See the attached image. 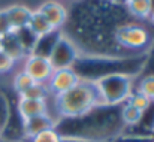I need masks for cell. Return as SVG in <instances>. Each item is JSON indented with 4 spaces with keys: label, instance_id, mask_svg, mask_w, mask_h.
I'll return each instance as SVG.
<instances>
[{
    "label": "cell",
    "instance_id": "6da1fadb",
    "mask_svg": "<svg viewBox=\"0 0 154 142\" xmlns=\"http://www.w3.org/2000/svg\"><path fill=\"white\" fill-rule=\"evenodd\" d=\"M52 102L58 118H79L102 106L96 82L88 78H81L73 88L52 97Z\"/></svg>",
    "mask_w": 154,
    "mask_h": 142
},
{
    "label": "cell",
    "instance_id": "7a4b0ae2",
    "mask_svg": "<svg viewBox=\"0 0 154 142\" xmlns=\"http://www.w3.org/2000/svg\"><path fill=\"white\" fill-rule=\"evenodd\" d=\"M133 76L123 72L105 73L96 78V87L99 91L102 106L123 105L133 91Z\"/></svg>",
    "mask_w": 154,
    "mask_h": 142
},
{
    "label": "cell",
    "instance_id": "3957f363",
    "mask_svg": "<svg viewBox=\"0 0 154 142\" xmlns=\"http://www.w3.org/2000/svg\"><path fill=\"white\" fill-rule=\"evenodd\" d=\"M115 42L130 51H142L151 42L150 30L138 23L123 24L115 29Z\"/></svg>",
    "mask_w": 154,
    "mask_h": 142
},
{
    "label": "cell",
    "instance_id": "277c9868",
    "mask_svg": "<svg viewBox=\"0 0 154 142\" xmlns=\"http://www.w3.org/2000/svg\"><path fill=\"white\" fill-rule=\"evenodd\" d=\"M48 60L52 69H63V67H73L75 63L79 60V49L76 44L70 41L64 33H60L48 54Z\"/></svg>",
    "mask_w": 154,
    "mask_h": 142
},
{
    "label": "cell",
    "instance_id": "5b68a950",
    "mask_svg": "<svg viewBox=\"0 0 154 142\" xmlns=\"http://www.w3.org/2000/svg\"><path fill=\"white\" fill-rule=\"evenodd\" d=\"M81 75L78 73V70L75 67H63V69H55L52 70L50 79L47 81V88L50 91L51 97H55L58 94L66 93L67 90L73 88L79 81H81Z\"/></svg>",
    "mask_w": 154,
    "mask_h": 142
},
{
    "label": "cell",
    "instance_id": "8992f818",
    "mask_svg": "<svg viewBox=\"0 0 154 142\" xmlns=\"http://www.w3.org/2000/svg\"><path fill=\"white\" fill-rule=\"evenodd\" d=\"M24 73H27L35 82L39 84H47L52 73V66L45 55H39L35 52H29L23 58V69Z\"/></svg>",
    "mask_w": 154,
    "mask_h": 142
},
{
    "label": "cell",
    "instance_id": "52a82bcc",
    "mask_svg": "<svg viewBox=\"0 0 154 142\" xmlns=\"http://www.w3.org/2000/svg\"><path fill=\"white\" fill-rule=\"evenodd\" d=\"M36 11L50 21V24L55 30L63 27L67 21V9L58 0H45L36 8Z\"/></svg>",
    "mask_w": 154,
    "mask_h": 142
},
{
    "label": "cell",
    "instance_id": "ba28073f",
    "mask_svg": "<svg viewBox=\"0 0 154 142\" xmlns=\"http://www.w3.org/2000/svg\"><path fill=\"white\" fill-rule=\"evenodd\" d=\"M58 124V118L55 115H52L51 112L48 114H41L36 117H32L26 121H23V135L26 138V141H29L30 138H33L35 135L47 130V129H57Z\"/></svg>",
    "mask_w": 154,
    "mask_h": 142
},
{
    "label": "cell",
    "instance_id": "9c48e42d",
    "mask_svg": "<svg viewBox=\"0 0 154 142\" xmlns=\"http://www.w3.org/2000/svg\"><path fill=\"white\" fill-rule=\"evenodd\" d=\"M17 112H18L21 121H26V120H29L32 117H36V115H41V114H48L51 111H50L48 100L18 97V100H17Z\"/></svg>",
    "mask_w": 154,
    "mask_h": 142
},
{
    "label": "cell",
    "instance_id": "30bf717a",
    "mask_svg": "<svg viewBox=\"0 0 154 142\" xmlns=\"http://www.w3.org/2000/svg\"><path fill=\"white\" fill-rule=\"evenodd\" d=\"M6 14H8V18L11 21V26H12V30L14 32H18L21 29H26L27 24H29V20H30V15L33 12L32 8L26 6V5H11L8 8H5Z\"/></svg>",
    "mask_w": 154,
    "mask_h": 142
},
{
    "label": "cell",
    "instance_id": "8fae6325",
    "mask_svg": "<svg viewBox=\"0 0 154 142\" xmlns=\"http://www.w3.org/2000/svg\"><path fill=\"white\" fill-rule=\"evenodd\" d=\"M27 29H29V32H30L35 38H38V39L45 38V36L51 35L52 32H55V29L50 24V21H48L42 14H39L36 9H33V12H32V15H30Z\"/></svg>",
    "mask_w": 154,
    "mask_h": 142
},
{
    "label": "cell",
    "instance_id": "7c38bea8",
    "mask_svg": "<svg viewBox=\"0 0 154 142\" xmlns=\"http://www.w3.org/2000/svg\"><path fill=\"white\" fill-rule=\"evenodd\" d=\"M0 48L5 52H8L15 61H20V60H23L27 55V51H26V48L23 47L17 32H14V33L8 35L6 38H3L2 44H0Z\"/></svg>",
    "mask_w": 154,
    "mask_h": 142
},
{
    "label": "cell",
    "instance_id": "4fadbf2b",
    "mask_svg": "<svg viewBox=\"0 0 154 142\" xmlns=\"http://www.w3.org/2000/svg\"><path fill=\"white\" fill-rule=\"evenodd\" d=\"M126 6L129 14L139 20H148L154 9L153 0H130L126 2Z\"/></svg>",
    "mask_w": 154,
    "mask_h": 142
},
{
    "label": "cell",
    "instance_id": "5bb4252c",
    "mask_svg": "<svg viewBox=\"0 0 154 142\" xmlns=\"http://www.w3.org/2000/svg\"><path fill=\"white\" fill-rule=\"evenodd\" d=\"M144 112H141L139 109L133 108L129 103H123L121 105V111H120V118L123 121V124L126 126H136L141 120H142Z\"/></svg>",
    "mask_w": 154,
    "mask_h": 142
},
{
    "label": "cell",
    "instance_id": "9a60e30c",
    "mask_svg": "<svg viewBox=\"0 0 154 142\" xmlns=\"http://www.w3.org/2000/svg\"><path fill=\"white\" fill-rule=\"evenodd\" d=\"M35 84V81L27 75V73H24L23 70H20V72H17L15 75H14V79H12V88H14V91L17 93L18 97H21V96L24 94L32 85Z\"/></svg>",
    "mask_w": 154,
    "mask_h": 142
},
{
    "label": "cell",
    "instance_id": "2e32d148",
    "mask_svg": "<svg viewBox=\"0 0 154 142\" xmlns=\"http://www.w3.org/2000/svg\"><path fill=\"white\" fill-rule=\"evenodd\" d=\"M11 120V105L9 99L3 91H0V135L3 136V132L6 130Z\"/></svg>",
    "mask_w": 154,
    "mask_h": 142
},
{
    "label": "cell",
    "instance_id": "e0dca14e",
    "mask_svg": "<svg viewBox=\"0 0 154 142\" xmlns=\"http://www.w3.org/2000/svg\"><path fill=\"white\" fill-rule=\"evenodd\" d=\"M21 97H26V99H42V100H48L51 94L47 88L45 84H39V82H35L24 94Z\"/></svg>",
    "mask_w": 154,
    "mask_h": 142
},
{
    "label": "cell",
    "instance_id": "ac0fdd59",
    "mask_svg": "<svg viewBox=\"0 0 154 142\" xmlns=\"http://www.w3.org/2000/svg\"><path fill=\"white\" fill-rule=\"evenodd\" d=\"M126 103L132 105L133 108L139 109L141 112H145V111L150 108V105H151L153 102H151L147 96L141 94V93H138V91H132V94L129 96V99L126 100Z\"/></svg>",
    "mask_w": 154,
    "mask_h": 142
},
{
    "label": "cell",
    "instance_id": "d6986e66",
    "mask_svg": "<svg viewBox=\"0 0 154 142\" xmlns=\"http://www.w3.org/2000/svg\"><path fill=\"white\" fill-rule=\"evenodd\" d=\"M61 133L57 129H47L33 138H30L27 142H61Z\"/></svg>",
    "mask_w": 154,
    "mask_h": 142
},
{
    "label": "cell",
    "instance_id": "ffe728a7",
    "mask_svg": "<svg viewBox=\"0 0 154 142\" xmlns=\"http://www.w3.org/2000/svg\"><path fill=\"white\" fill-rule=\"evenodd\" d=\"M138 93L147 96L151 102L154 99V75H147L144 76L141 81H139V85H138Z\"/></svg>",
    "mask_w": 154,
    "mask_h": 142
},
{
    "label": "cell",
    "instance_id": "44dd1931",
    "mask_svg": "<svg viewBox=\"0 0 154 142\" xmlns=\"http://www.w3.org/2000/svg\"><path fill=\"white\" fill-rule=\"evenodd\" d=\"M17 64V61L0 48V75H5L8 72H11L14 69V66Z\"/></svg>",
    "mask_w": 154,
    "mask_h": 142
},
{
    "label": "cell",
    "instance_id": "7402d4cb",
    "mask_svg": "<svg viewBox=\"0 0 154 142\" xmlns=\"http://www.w3.org/2000/svg\"><path fill=\"white\" fill-rule=\"evenodd\" d=\"M11 33H14L12 26H11V21L8 18V14H6L5 8H2L0 9V39L6 38Z\"/></svg>",
    "mask_w": 154,
    "mask_h": 142
},
{
    "label": "cell",
    "instance_id": "603a6c76",
    "mask_svg": "<svg viewBox=\"0 0 154 142\" xmlns=\"http://www.w3.org/2000/svg\"><path fill=\"white\" fill-rule=\"evenodd\" d=\"M150 18H151V21L154 23V9H153V12H151V17H150Z\"/></svg>",
    "mask_w": 154,
    "mask_h": 142
},
{
    "label": "cell",
    "instance_id": "cb8c5ba5",
    "mask_svg": "<svg viewBox=\"0 0 154 142\" xmlns=\"http://www.w3.org/2000/svg\"><path fill=\"white\" fill-rule=\"evenodd\" d=\"M15 142H27V141H26V139H24V141H15Z\"/></svg>",
    "mask_w": 154,
    "mask_h": 142
},
{
    "label": "cell",
    "instance_id": "d4e9b609",
    "mask_svg": "<svg viewBox=\"0 0 154 142\" xmlns=\"http://www.w3.org/2000/svg\"><path fill=\"white\" fill-rule=\"evenodd\" d=\"M126 2H130V0H124V3H126Z\"/></svg>",
    "mask_w": 154,
    "mask_h": 142
},
{
    "label": "cell",
    "instance_id": "484cf974",
    "mask_svg": "<svg viewBox=\"0 0 154 142\" xmlns=\"http://www.w3.org/2000/svg\"><path fill=\"white\" fill-rule=\"evenodd\" d=\"M109 2H117V0H109Z\"/></svg>",
    "mask_w": 154,
    "mask_h": 142
},
{
    "label": "cell",
    "instance_id": "4316f807",
    "mask_svg": "<svg viewBox=\"0 0 154 142\" xmlns=\"http://www.w3.org/2000/svg\"><path fill=\"white\" fill-rule=\"evenodd\" d=\"M0 141H2V135H0Z\"/></svg>",
    "mask_w": 154,
    "mask_h": 142
},
{
    "label": "cell",
    "instance_id": "83f0119b",
    "mask_svg": "<svg viewBox=\"0 0 154 142\" xmlns=\"http://www.w3.org/2000/svg\"><path fill=\"white\" fill-rule=\"evenodd\" d=\"M0 44H2V39H0Z\"/></svg>",
    "mask_w": 154,
    "mask_h": 142
},
{
    "label": "cell",
    "instance_id": "f1b7e54d",
    "mask_svg": "<svg viewBox=\"0 0 154 142\" xmlns=\"http://www.w3.org/2000/svg\"><path fill=\"white\" fill-rule=\"evenodd\" d=\"M153 102H154V99H153Z\"/></svg>",
    "mask_w": 154,
    "mask_h": 142
}]
</instances>
